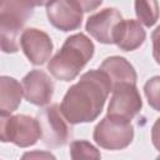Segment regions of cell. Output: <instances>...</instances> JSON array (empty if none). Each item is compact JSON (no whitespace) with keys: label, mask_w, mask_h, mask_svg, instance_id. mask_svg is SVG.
<instances>
[{"label":"cell","mask_w":160,"mask_h":160,"mask_svg":"<svg viewBox=\"0 0 160 160\" xmlns=\"http://www.w3.org/2000/svg\"><path fill=\"white\" fill-rule=\"evenodd\" d=\"M111 90L112 84L105 71L90 70L68 89L60 104L61 111L72 125L91 122L101 114Z\"/></svg>","instance_id":"cell-1"},{"label":"cell","mask_w":160,"mask_h":160,"mask_svg":"<svg viewBox=\"0 0 160 160\" xmlns=\"http://www.w3.org/2000/svg\"><path fill=\"white\" fill-rule=\"evenodd\" d=\"M92 41L82 32L69 36L61 49L49 60L48 70L61 81L74 80L94 55Z\"/></svg>","instance_id":"cell-2"},{"label":"cell","mask_w":160,"mask_h":160,"mask_svg":"<svg viewBox=\"0 0 160 160\" xmlns=\"http://www.w3.org/2000/svg\"><path fill=\"white\" fill-rule=\"evenodd\" d=\"M34 8L22 0H1L0 9V34L1 50L8 54L19 50L20 31L28 19L32 15Z\"/></svg>","instance_id":"cell-3"},{"label":"cell","mask_w":160,"mask_h":160,"mask_svg":"<svg viewBox=\"0 0 160 160\" xmlns=\"http://www.w3.org/2000/svg\"><path fill=\"white\" fill-rule=\"evenodd\" d=\"M0 139L2 142H12L20 148L32 146L41 139L39 121L24 114L0 115Z\"/></svg>","instance_id":"cell-4"},{"label":"cell","mask_w":160,"mask_h":160,"mask_svg":"<svg viewBox=\"0 0 160 160\" xmlns=\"http://www.w3.org/2000/svg\"><path fill=\"white\" fill-rule=\"evenodd\" d=\"M95 142L106 150H121L128 148L134 139V128L130 120L106 115L94 129Z\"/></svg>","instance_id":"cell-5"},{"label":"cell","mask_w":160,"mask_h":160,"mask_svg":"<svg viewBox=\"0 0 160 160\" xmlns=\"http://www.w3.org/2000/svg\"><path fill=\"white\" fill-rule=\"evenodd\" d=\"M41 129V140L49 148H59L68 142L71 129L64 116L60 105L52 104L44 108L36 115Z\"/></svg>","instance_id":"cell-6"},{"label":"cell","mask_w":160,"mask_h":160,"mask_svg":"<svg viewBox=\"0 0 160 160\" xmlns=\"http://www.w3.org/2000/svg\"><path fill=\"white\" fill-rule=\"evenodd\" d=\"M108 115L126 120L134 119L142 108V100L136 88V84L122 82L118 84L111 90Z\"/></svg>","instance_id":"cell-7"},{"label":"cell","mask_w":160,"mask_h":160,"mask_svg":"<svg viewBox=\"0 0 160 160\" xmlns=\"http://www.w3.org/2000/svg\"><path fill=\"white\" fill-rule=\"evenodd\" d=\"M20 45L25 56L34 65H42L50 60L54 48L50 36L35 28L25 29L21 32Z\"/></svg>","instance_id":"cell-8"},{"label":"cell","mask_w":160,"mask_h":160,"mask_svg":"<svg viewBox=\"0 0 160 160\" xmlns=\"http://www.w3.org/2000/svg\"><path fill=\"white\" fill-rule=\"evenodd\" d=\"M82 10L71 0H51L46 5L50 24L61 31L76 30L82 22Z\"/></svg>","instance_id":"cell-9"},{"label":"cell","mask_w":160,"mask_h":160,"mask_svg":"<svg viewBox=\"0 0 160 160\" xmlns=\"http://www.w3.org/2000/svg\"><path fill=\"white\" fill-rule=\"evenodd\" d=\"M122 20L121 14L114 8H105L99 12L89 16L86 31L101 44H114V34Z\"/></svg>","instance_id":"cell-10"},{"label":"cell","mask_w":160,"mask_h":160,"mask_svg":"<svg viewBox=\"0 0 160 160\" xmlns=\"http://www.w3.org/2000/svg\"><path fill=\"white\" fill-rule=\"evenodd\" d=\"M25 99L36 106L48 105L54 94V82L51 78L41 70H31L22 78Z\"/></svg>","instance_id":"cell-11"},{"label":"cell","mask_w":160,"mask_h":160,"mask_svg":"<svg viewBox=\"0 0 160 160\" xmlns=\"http://www.w3.org/2000/svg\"><path fill=\"white\" fill-rule=\"evenodd\" d=\"M146 32L141 26L140 21L128 19L121 20L114 34V44L118 45L120 50L132 51L142 45L145 41Z\"/></svg>","instance_id":"cell-12"},{"label":"cell","mask_w":160,"mask_h":160,"mask_svg":"<svg viewBox=\"0 0 160 160\" xmlns=\"http://www.w3.org/2000/svg\"><path fill=\"white\" fill-rule=\"evenodd\" d=\"M100 70L108 74V76L111 80L112 88L122 82L136 84V80H138V75L134 66L122 56L106 58L100 65Z\"/></svg>","instance_id":"cell-13"},{"label":"cell","mask_w":160,"mask_h":160,"mask_svg":"<svg viewBox=\"0 0 160 160\" xmlns=\"http://www.w3.org/2000/svg\"><path fill=\"white\" fill-rule=\"evenodd\" d=\"M22 95V84L14 78L2 75L0 78V115L14 112L20 105Z\"/></svg>","instance_id":"cell-14"},{"label":"cell","mask_w":160,"mask_h":160,"mask_svg":"<svg viewBox=\"0 0 160 160\" xmlns=\"http://www.w3.org/2000/svg\"><path fill=\"white\" fill-rule=\"evenodd\" d=\"M135 14L145 26L150 28L155 25L160 16L158 0H135Z\"/></svg>","instance_id":"cell-15"},{"label":"cell","mask_w":160,"mask_h":160,"mask_svg":"<svg viewBox=\"0 0 160 160\" xmlns=\"http://www.w3.org/2000/svg\"><path fill=\"white\" fill-rule=\"evenodd\" d=\"M70 156L79 159H100V151L86 140H74L70 142Z\"/></svg>","instance_id":"cell-16"},{"label":"cell","mask_w":160,"mask_h":160,"mask_svg":"<svg viewBox=\"0 0 160 160\" xmlns=\"http://www.w3.org/2000/svg\"><path fill=\"white\" fill-rule=\"evenodd\" d=\"M144 92L149 105L154 110L160 111V76L149 79L144 85Z\"/></svg>","instance_id":"cell-17"},{"label":"cell","mask_w":160,"mask_h":160,"mask_svg":"<svg viewBox=\"0 0 160 160\" xmlns=\"http://www.w3.org/2000/svg\"><path fill=\"white\" fill-rule=\"evenodd\" d=\"M151 40H152V56L155 61L160 65V25L152 31Z\"/></svg>","instance_id":"cell-18"},{"label":"cell","mask_w":160,"mask_h":160,"mask_svg":"<svg viewBox=\"0 0 160 160\" xmlns=\"http://www.w3.org/2000/svg\"><path fill=\"white\" fill-rule=\"evenodd\" d=\"M71 1L75 2L84 12H89L98 9L102 2V0H71Z\"/></svg>","instance_id":"cell-19"},{"label":"cell","mask_w":160,"mask_h":160,"mask_svg":"<svg viewBox=\"0 0 160 160\" xmlns=\"http://www.w3.org/2000/svg\"><path fill=\"white\" fill-rule=\"evenodd\" d=\"M151 141L155 149L160 151V118L156 119L151 128Z\"/></svg>","instance_id":"cell-20"},{"label":"cell","mask_w":160,"mask_h":160,"mask_svg":"<svg viewBox=\"0 0 160 160\" xmlns=\"http://www.w3.org/2000/svg\"><path fill=\"white\" fill-rule=\"evenodd\" d=\"M24 159L26 158H51V159H55V156L50 152H39V151H35V152H28L22 156Z\"/></svg>","instance_id":"cell-21"},{"label":"cell","mask_w":160,"mask_h":160,"mask_svg":"<svg viewBox=\"0 0 160 160\" xmlns=\"http://www.w3.org/2000/svg\"><path fill=\"white\" fill-rule=\"evenodd\" d=\"M24 2H26L29 6L31 8H35V6H44V5H48L51 0H22Z\"/></svg>","instance_id":"cell-22"},{"label":"cell","mask_w":160,"mask_h":160,"mask_svg":"<svg viewBox=\"0 0 160 160\" xmlns=\"http://www.w3.org/2000/svg\"><path fill=\"white\" fill-rule=\"evenodd\" d=\"M158 158H159V159H160V155H159V156H158Z\"/></svg>","instance_id":"cell-23"}]
</instances>
